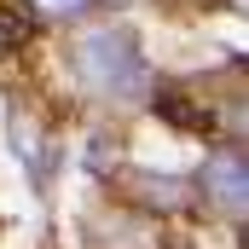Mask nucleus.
<instances>
[{
	"instance_id": "nucleus-2",
	"label": "nucleus",
	"mask_w": 249,
	"mask_h": 249,
	"mask_svg": "<svg viewBox=\"0 0 249 249\" xmlns=\"http://www.w3.org/2000/svg\"><path fill=\"white\" fill-rule=\"evenodd\" d=\"M197 186H203V197H209L220 214H232V220H238V214H244V203H249V168H244V157H238V151L209 157Z\"/></svg>"
},
{
	"instance_id": "nucleus-3",
	"label": "nucleus",
	"mask_w": 249,
	"mask_h": 249,
	"mask_svg": "<svg viewBox=\"0 0 249 249\" xmlns=\"http://www.w3.org/2000/svg\"><path fill=\"white\" fill-rule=\"evenodd\" d=\"M133 186L151 197V209H180V203H186V191L174 186V180H133Z\"/></svg>"
},
{
	"instance_id": "nucleus-1",
	"label": "nucleus",
	"mask_w": 249,
	"mask_h": 249,
	"mask_svg": "<svg viewBox=\"0 0 249 249\" xmlns=\"http://www.w3.org/2000/svg\"><path fill=\"white\" fill-rule=\"evenodd\" d=\"M70 64H75V81L99 99H139L145 93V64H139V47L122 23L81 29L70 47Z\"/></svg>"
},
{
	"instance_id": "nucleus-4",
	"label": "nucleus",
	"mask_w": 249,
	"mask_h": 249,
	"mask_svg": "<svg viewBox=\"0 0 249 249\" xmlns=\"http://www.w3.org/2000/svg\"><path fill=\"white\" fill-rule=\"evenodd\" d=\"M12 145H18V157H23V162H35V168H41V133L23 122V116H12Z\"/></svg>"
},
{
	"instance_id": "nucleus-6",
	"label": "nucleus",
	"mask_w": 249,
	"mask_h": 249,
	"mask_svg": "<svg viewBox=\"0 0 249 249\" xmlns=\"http://www.w3.org/2000/svg\"><path fill=\"white\" fill-rule=\"evenodd\" d=\"M29 6H35L41 18H81L93 0H29Z\"/></svg>"
},
{
	"instance_id": "nucleus-5",
	"label": "nucleus",
	"mask_w": 249,
	"mask_h": 249,
	"mask_svg": "<svg viewBox=\"0 0 249 249\" xmlns=\"http://www.w3.org/2000/svg\"><path fill=\"white\" fill-rule=\"evenodd\" d=\"M23 35H29V29H23V18H18V12H0V58H6V53H18V47H23Z\"/></svg>"
}]
</instances>
